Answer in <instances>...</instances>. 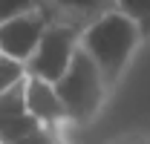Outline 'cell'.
<instances>
[{
    "label": "cell",
    "instance_id": "cell-1",
    "mask_svg": "<svg viewBox=\"0 0 150 144\" xmlns=\"http://www.w3.org/2000/svg\"><path fill=\"white\" fill-rule=\"evenodd\" d=\"M142 43H144L142 20L130 15L124 6H104L95 15V20H90L78 35V49L93 61L110 92L121 84V78L133 66Z\"/></svg>",
    "mask_w": 150,
    "mask_h": 144
},
{
    "label": "cell",
    "instance_id": "cell-2",
    "mask_svg": "<svg viewBox=\"0 0 150 144\" xmlns=\"http://www.w3.org/2000/svg\"><path fill=\"white\" fill-rule=\"evenodd\" d=\"M52 90H55L58 101H61L67 127L93 124L101 115V109L107 107V98H110V90L104 87L98 69L93 66V61L81 49L75 52L67 72L52 84Z\"/></svg>",
    "mask_w": 150,
    "mask_h": 144
},
{
    "label": "cell",
    "instance_id": "cell-3",
    "mask_svg": "<svg viewBox=\"0 0 150 144\" xmlns=\"http://www.w3.org/2000/svg\"><path fill=\"white\" fill-rule=\"evenodd\" d=\"M78 35H81V29H75L72 23L52 15L32 58L26 61V75L43 81V84H55L67 72V66L72 64L75 52H78Z\"/></svg>",
    "mask_w": 150,
    "mask_h": 144
},
{
    "label": "cell",
    "instance_id": "cell-4",
    "mask_svg": "<svg viewBox=\"0 0 150 144\" xmlns=\"http://www.w3.org/2000/svg\"><path fill=\"white\" fill-rule=\"evenodd\" d=\"M49 20H52V6L49 3H35L23 15L6 20L0 26V55L26 66V61L32 58L43 29L49 26Z\"/></svg>",
    "mask_w": 150,
    "mask_h": 144
},
{
    "label": "cell",
    "instance_id": "cell-5",
    "mask_svg": "<svg viewBox=\"0 0 150 144\" xmlns=\"http://www.w3.org/2000/svg\"><path fill=\"white\" fill-rule=\"evenodd\" d=\"M23 109L43 133L64 136L67 118H64V109H61V101H58L52 84H43V81L26 75L23 78Z\"/></svg>",
    "mask_w": 150,
    "mask_h": 144
},
{
    "label": "cell",
    "instance_id": "cell-6",
    "mask_svg": "<svg viewBox=\"0 0 150 144\" xmlns=\"http://www.w3.org/2000/svg\"><path fill=\"white\" fill-rule=\"evenodd\" d=\"M23 78H26V66L0 55V95H6L9 90H15L18 84H23Z\"/></svg>",
    "mask_w": 150,
    "mask_h": 144
},
{
    "label": "cell",
    "instance_id": "cell-7",
    "mask_svg": "<svg viewBox=\"0 0 150 144\" xmlns=\"http://www.w3.org/2000/svg\"><path fill=\"white\" fill-rule=\"evenodd\" d=\"M32 6H35L32 0H0V26H3L6 20L23 15V12H26V9H32Z\"/></svg>",
    "mask_w": 150,
    "mask_h": 144
},
{
    "label": "cell",
    "instance_id": "cell-8",
    "mask_svg": "<svg viewBox=\"0 0 150 144\" xmlns=\"http://www.w3.org/2000/svg\"><path fill=\"white\" fill-rule=\"evenodd\" d=\"M55 144H67V141H64V138H61V141H55Z\"/></svg>",
    "mask_w": 150,
    "mask_h": 144
}]
</instances>
